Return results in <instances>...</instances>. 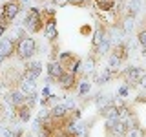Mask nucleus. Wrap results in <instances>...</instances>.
Wrapping results in <instances>:
<instances>
[{
	"mask_svg": "<svg viewBox=\"0 0 146 137\" xmlns=\"http://www.w3.org/2000/svg\"><path fill=\"white\" fill-rule=\"evenodd\" d=\"M24 29L31 35H36L44 29V17H42V9L38 7H27L26 17H24Z\"/></svg>",
	"mask_w": 146,
	"mask_h": 137,
	"instance_id": "nucleus-1",
	"label": "nucleus"
},
{
	"mask_svg": "<svg viewBox=\"0 0 146 137\" xmlns=\"http://www.w3.org/2000/svg\"><path fill=\"white\" fill-rule=\"evenodd\" d=\"M22 0H7L4 6H0V24L11 26L13 20H17V17L22 11Z\"/></svg>",
	"mask_w": 146,
	"mask_h": 137,
	"instance_id": "nucleus-2",
	"label": "nucleus"
},
{
	"mask_svg": "<svg viewBox=\"0 0 146 137\" xmlns=\"http://www.w3.org/2000/svg\"><path fill=\"white\" fill-rule=\"evenodd\" d=\"M38 51V44H36V40L33 37L26 35L22 37V39L17 40V59H20V61H29L33 55Z\"/></svg>",
	"mask_w": 146,
	"mask_h": 137,
	"instance_id": "nucleus-3",
	"label": "nucleus"
},
{
	"mask_svg": "<svg viewBox=\"0 0 146 137\" xmlns=\"http://www.w3.org/2000/svg\"><path fill=\"white\" fill-rule=\"evenodd\" d=\"M144 75H146V70L144 68H139V66H128L126 70H122L119 73V77H121V79L124 80V84H128L130 88L139 86Z\"/></svg>",
	"mask_w": 146,
	"mask_h": 137,
	"instance_id": "nucleus-4",
	"label": "nucleus"
},
{
	"mask_svg": "<svg viewBox=\"0 0 146 137\" xmlns=\"http://www.w3.org/2000/svg\"><path fill=\"white\" fill-rule=\"evenodd\" d=\"M40 73H42V62L40 61H29L26 64L24 71H22V79L26 80H31V82H36V79L40 77Z\"/></svg>",
	"mask_w": 146,
	"mask_h": 137,
	"instance_id": "nucleus-5",
	"label": "nucleus"
},
{
	"mask_svg": "<svg viewBox=\"0 0 146 137\" xmlns=\"http://www.w3.org/2000/svg\"><path fill=\"white\" fill-rule=\"evenodd\" d=\"M0 53L4 59H11L17 53V39L15 37H2L0 39Z\"/></svg>",
	"mask_w": 146,
	"mask_h": 137,
	"instance_id": "nucleus-6",
	"label": "nucleus"
},
{
	"mask_svg": "<svg viewBox=\"0 0 146 137\" xmlns=\"http://www.w3.org/2000/svg\"><path fill=\"white\" fill-rule=\"evenodd\" d=\"M79 82L80 80H79V77H77V75L66 71L60 79L57 80V84H58V88H60L62 91H66V93H68V91H73V90H75L77 86H79Z\"/></svg>",
	"mask_w": 146,
	"mask_h": 137,
	"instance_id": "nucleus-7",
	"label": "nucleus"
},
{
	"mask_svg": "<svg viewBox=\"0 0 146 137\" xmlns=\"http://www.w3.org/2000/svg\"><path fill=\"white\" fill-rule=\"evenodd\" d=\"M4 99H6V102H7L11 108H18V106H22V104H26V93H22L18 88L9 90Z\"/></svg>",
	"mask_w": 146,
	"mask_h": 137,
	"instance_id": "nucleus-8",
	"label": "nucleus"
},
{
	"mask_svg": "<svg viewBox=\"0 0 146 137\" xmlns=\"http://www.w3.org/2000/svg\"><path fill=\"white\" fill-rule=\"evenodd\" d=\"M106 37H108V27L104 26V24H100V22H99V24L95 26L93 39H91V51H93V53L97 51V48H99L100 44H102V40L106 39Z\"/></svg>",
	"mask_w": 146,
	"mask_h": 137,
	"instance_id": "nucleus-9",
	"label": "nucleus"
},
{
	"mask_svg": "<svg viewBox=\"0 0 146 137\" xmlns=\"http://www.w3.org/2000/svg\"><path fill=\"white\" fill-rule=\"evenodd\" d=\"M46 70H48V77L51 79V82H57V80L64 75V73H66V68H64L58 61H51V62H48Z\"/></svg>",
	"mask_w": 146,
	"mask_h": 137,
	"instance_id": "nucleus-10",
	"label": "nucleus"
},
{
	"mask_svg": "<svg viewBox=\"0 0 146 137\" xmlns=\"http://www.w3.org/2000/svg\"><path fill=\"white\" fill-rule=\"evenodd\" d=\"M130 49H131V46H130V42L128 40H122V42H119V44H115L113 46V49H111V55H115L117 59H121L122 62L128 59V55H130Z\"/></svg>",
	"mask_w": 146,
	"mask_h": 137,
	"instance_id": "nucleus-11",
	"label": "nucleus"
},
{
	"mask_svg": "<svg viewBox=\"0 0 146 137\" xmlns=\"http://www.w3.org/2000/svg\"><path fill=\"white\" fill-rule=\"evenodd\" d=\"M99 115L104 117L106 121H110V119H117V121H119V108H117V104L113 102V104L104 106L102 110H99Z\"/></svg>",
	"mask_w": 146,
	"mask_h": 137,
	"instance_id": "nucleus-12",
	"label": "nucleus"
},
{
	"mask_svg": "<svg viewBox=\"0 0 146 137\" xmlns=\"http://www.w3.org/2000/svg\"><path fill=\"white\" fill-rule=\"evenodd\" d=\"M18 90L26 95H31V93H36V82H31V80H26V79H18Z\"/></svg>",
	"mask_w": 146,
	"mask_h": 137,
	"instance_id": "nucleus-13",
	"label": "nucleus"
},
{
	"mask_svg": "<svg viewBox=\"0 0 146 137\" xmlns=\"http://www.w3.org/2000/svg\"><path fill=\"white\" fill-rule=\"evenodd\" d=\"M113 77H119V75H117V73H113V71H111V70H110V68L106 66V68H104V70H102V71H100L99 75H97V80H95V82H97L99 86H102V84H108V82L111 80Z\"/></svg>",
	"mask_w": 146,
	"mask_h": 137,
	"instance_id": "nucleus-14",
	"label": "nucleus"
},
{
	"mask_svg": "<svg viewBox=\"0 0 146 137\" xmlns=\"http://www.w3.org/2000/svg\"><path fill=\"white\" fill-rule=\"evenodd\" d=\"M15 112H17V119L20 122H29V119H31V108L27 106V104H22V106L15 108Z\"/></svg>",
	"mask_w": 146,
	"mask_h": 137,
	"instance_id": "nucleus-15",
	"label": "nucleus"
},
{
	"mask_svg": "<svg viewBox=\"0 0 146 137\" xmlns=\"http://www.w3.org/2000/svg\"><path fill=\"white\" fill-rule=\"evenodd\" d=\"M95 64H97V57L95 55H90L86 61H82V73L84 75H91L95 71Z\"/></svg>",
	"mask_w": 146,
	"mask_h": 137,
	"instance_id": "nucleus-16",
	"label": "nucleus"
},
{
	"mask_svg": "<svg viewBox=\"0 0 146 137\" xmlns=\"http://www.w3.org/2000/svg\"><path fill=\"white\" fill-rule=\"evenodd\" d=\"M110 48H111V39H110V35H108L106 39L102 40V44L97 48V51H95L93 55H95V57H102V55H106V53L110 51Z\"/></svg>",
	"mask_w": 146,
	"mask_h": 137,
	"instance_id": "nucleus-17",
	"label": "nucleus"
},
{
	"mask_svg": "<svg viewBox=\"0 0 146 137\" xmlns=\"http://www.w3.org/2000/svg\"><path fill=\"white\" fill-rule=\"evenodd\" d=\"M115 100L113 99H110L108 95H104V93H99L97 97H95V106H97L99 110H102L104 106H108V104H113Z\"/></svg>",
	"mask_w": 146,
	"mask_h": 137,
	"instance_id": "nucleus-18",
	"label": "nucleus"
},
{
	"mask_svg": "<svg viewBox=\"0 0 146 137\" xmlns=\"http://www.w3.org/2000/svg\"><path fill=\"white\" fill-rule=\"evenodd\" d=\"M121 64H122L121 59H117L115 55H110V59H108V68H110L113 73H117V75H119V68H121Z\"/></svg>",
	"mask_w": 146,
	"mask_h": 137,
	"instance_id": "nucleus-19",
	"label": "nucleus"
},
{
	"mask_svg": "<svg viewBox=\"0 0 146 137\" xmlns=\"http://www.w3.org/2000/svg\"><path fill=\"white\" fill-rule=\"evenodd\" d=\"M90 90H91V84L88 80H80L79 82V97H86V95L90 93Z\"/></svg>",
	"mask_w": 146,
	"mask_h": 137,
	"instance_id": "nucleus-20",
	"label": "nucleus"
},
{
	"mask_svg": "<svg viewBox=\"0 0 146 137\" xmlns=\"http://www.w3.org/2000/svg\"><path fill=\"white\" fill-rule=\"evenodd\" d=\"M133 22H135L133 17H128V15H126L124 20L121 22V24H122V29H124L126 33H131V29H133Z\"/></svg>",
	"mask_w": 146,
	"mask_h": 137,
	"instance_id": "nucleus-21",
	"label": "nucleus"
},
{
	"mask_svg": "<svg viewBox=\"0 0 146 137\" xmlns=\"http://www.w3.org/2000/svg\"><path fill=\"white\" fill-rule=\"evenodd\" d=\"M137 42L143 46V49H146V27L139 29V33H137Z\"/></svg>",
	"mask_w": 146,
	"mask_h": 137,
	"instance_id": "nucleus-22",
	"label": "nucleus"
},
{
	"mask_svg": "<svg viewBox=\"0 0 146 137\" xmlns=\"http://www.w3.org/2000/svg\"><path fill=\"white\" fill-rule=\"evenodd\" d=\"M36 100H38V93H31V95H26V104H27V106H29L31 110L35 108Z\"/></svg>",
	"mask_w": 146,
	"mask_h": 137,
	"instance_id": "nucleus-23",
	"label": "nucleus"
},
{
	"mask_svg": "<svg viewBox=\"0 0 146 137\" xmlns=\"http://www.w3.org/2000/svg\"><path fill=\"white\" fill-rule=\"evenodd\" d=\"M11 132H13V137H26L24 128L18 126V124H11Z\"/></svg>",
	"mask_w": 146,
	"mask_h": 137,
	"instance_id": "nucleus-24",
	"label": "nucleus"
},
{
	"mask_svg": "<svg viewBox=\"0 0 146 137\" xmlns=\"http://www.w3.org/2000/svg\"><path fill=\"white\" fill-rule=\"evenodd\" d=\"M0 137H13L11 126H4V124H0Z\"/></svg>",
	"mask_w": 146,
	"mask_h": 137,
	"instance_id": "nucleus-25",
	"label": "nucleus"
},
{
	"mask_svg": "<svg viewBox=\"0 0 146 137\" xmlns=\"http://www.w3.org/2000/svg\"><path fill=\"white\" fill-rule=\"evenodd\" d=\"M128 93H130V86H128V84H122L121 88H119V97H126Z\"/></svg>",
	"mask_w": 146,
	"mask_h": 137,
	"instance_id": "nucleus-26",
	"label": "nucleus"
},
{
	"mask_svg": "<svg viewBox=\"0 0 146 137\" xmlns=\"http://www.w3.org/2000/svg\"><path fill=\"white\" fill-rule=\"evenodd\" d=\"M66 4H71V6H86L88 4V0H66Z\"/></svg>",
	"mask_w": 146,
	"mask_h": 137,
	"instance_id": "nucleus-27",
	"label": "nucleus"
},
{
	"mask_svg": "<svg viewBox=\"0 0 146 137\" xmlns=\"http://www.w3.org/2000/svg\"><path fill=\"white\" fill-rule=\"evenodd\" d=\"M6 29H7V26L0 24V39H2V37H4V33H6Z\"/></svg>",
	"mask_w": 146,
	"mask_h": 137,
	"instance_id": "nucleus-28",
	"label": "nucleus"
},
{
	"mask_svg": "<svg viewBox=\"0 0 146 137\" xmlns=\"http://www.w3.org/2000/svg\"><path fill=\"white\" fill-rule=\"evenodd\" d=\"M139 86H141V88H143V90L146 91V75L143 77V80H141V84H139Z\"/></svg>",
	"mask_w": 146,
	"mask_h": 137,
	"instance_id": "nucleus-29",
	"label": "nucleus"
},
{
	"mask_svg": "<svg viewBox=\"0 0 146 137\" xmlns=\"http://www.w3.org/2000/svg\"><path fill=\"white\" fill-rule=\"evenodd\" d=\"M4 61H6V59H4V55L0 53V66H2V62H4Z\"/></svg>",
	"mask_w": 146,
	"mask_h": 137,
	"instance_id": "nucleus-30",
	"label": "nucleus"
},
{
	"mask_svg": "<svg viewBox=\"0 0 146 137\" xmlns=\"http://www.w3.org/2000/svg\"><path fill=\"white\" fill-rule=\"evenodd\" d=\"M2 112H4V106H2V104H0V115H2Z\"/></svg>",
	"mask_w": 146,
	"mask_h": 137,
	"instance_id": "nucleus-31",
	"label": "nucleus"
},
{
	"mask_svg": "<svg viewBox=\"0 0 146 137\" xmlns=\"http://www.w3.org/2000/svg\"><path fill=\"white\" fill-rule=\"evenodd\" d=\"M106 137H113V135H106Z\"/></svg>",
	"mask_w": 146,
	"mask_h": 137,
	"instance_id": "nucleus-32",
	"label": "nucleus"
}]
</instances>
